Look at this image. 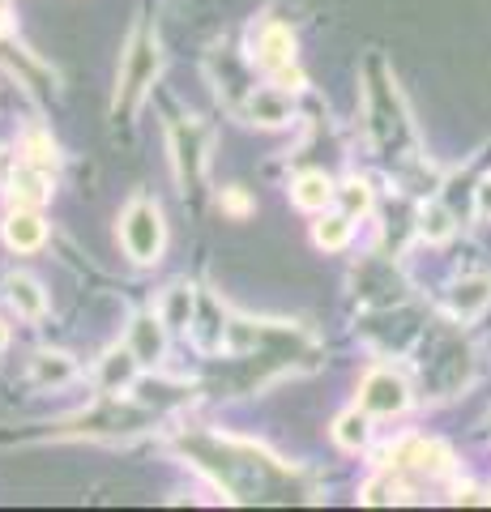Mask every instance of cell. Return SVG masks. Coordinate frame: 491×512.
I'll return each instance as SVG.
<instances>
[{
	"mask_svg": "<svg viewBox=\"0 0 491 512\" xmlns=\"http://www.w3.org/2000/svg\"><path fill=\"white\" fill-rule=\"evenodd\" d=\"M363 99H368V128L380 154L389 158H410L415 154V124L406 116V103L398 94V82L389 77L385 60H368V86H363Z\"/></svg>",
	"mask_w": 491,
	"mask_h": 512,
	"instance_id": "6da1fadb",
	"label": "cell"
},
{
	"mask_svg": "<svg viewBox=\"0 0 491 512\" xmlns=\"http://www.w3.org/2000/svg\"><path fill=\"white\" fill-rule=\"evenodd\" d=\"M158 69H163V47H158V35L150 26H137L129 47H124V60H120V77H116V120H129L133 111L146 99V90L154 86Z\"/></svg>",
	"mask_w": 491,
	"mask_h": 512,
	"instance_id": "7a4b0ae2",
	"label": "cell"
},
{
	"mask_svg": "<svg viewBox=\"0 0 491 512\" xmlns=\"http://www.w3.org/2000/svg\"><path fill=\"white\" fill-rule=\"evenodd\" d=\"M210 124L197 120V116H184L171 124L167 133V146H171V167H176V180L188 188H197L205 180V163H210Z\"/></svg>",
	"mask_w": 491,
	"mask_h": 512,
	"instance_id": "3957f363",
	"label": "cell"
},
{
	"mask_svg": "<svg viewBox=\"0 0 491 512\" xmlns=\"http://www.w3.org/2000/svg\"><path fill=\"white\" fill-rule=\"evenodd\" d=\"M120 244L137 265H154L158 256H163L167 222H163V214H158L154 201H146V197L129 201V210L120 214Z\"/></svg>",
	"mask_w": 491,
	"mask_h": 512,
	"instance_id": "277c9868",
	"label": "cell"
},
{
	"mask_svg": "<svg viewBox=\"0 0 491 512\" xmlns=\"http://www.w3.org/2000/svg\"><path fill=\"white\" fill-rule=\"evenodd\" d=\"M359 406L368 414H380V419L402 414L410 406V384L393 372V367H372L359 384Z\"/></svg>",
	"mask_w": 491,
	"mask_h": 512,
	"instance_id": "5b68a950",
	"label": "cell"
},
{
	"mask_svg": "<svg viewBox=\"0 0 491 512\" xmlns=\"http://www.w3.org/2000/svg\"><path fill=\"white\" fill-rule=\"evenodd\" d=\"M257 64L265 73H278V69H287V64H295V35L287 26H278V22H265L257 30Z\"/></svg>",
	"mask_w": 491,
	"mask_h": 512,
	"instance_id": "8992f818",
	"label": "cell"
},
{
	"mask_svg": "<svg viewBox=\"0 0 491 512\" xmlns=\"http://www.w3.org/2000/svg\"><path fill=\"white\" fill-rule=\"evenodd\" d=\"M47 197H52V175L39 171V167L18 163V171L9 175V201H13V210H39Z\"/></svg>",
	"mask_w": 491,
	"mask_h": 512,
	"instance_id": "52a82bcc",
	"label": "cell"
},
{
	"mask_svg": "<svg viewBox=\"0 0 491 512\" xmlns=\"http://www.w3.org/2000/svg\"><path fill=\"white\" fill-rule=\"evenodd\" d=\"M291 116H295V107L287 99V90H278V86H265L244 103V120L261 128H282V124H291Z\"/></svg>",
	"mask_w": 491,
	"mask_h": 512,
	"instance_id": "ba28073f",
	"label": "cell"
},
{
	"mask_svg": "<svg viewBox=\"0 0 491 512\" xmlns=\"http://www.w3.org/2000/svg\"><path fill=\"white\" fill-rule=\"evenodd\" d=\"M0 235H5V244L13 252H39L47 244V222L39 218V210H13Z\"/></svg>",
	"mask_w": 491,
	"mask_h": 512,
	"instance_id": "9c48e42d",
	"label": "cell"
},
{
	"mask_svg": "<svg viewBox=\"0 0 491 512\" xmlns=\"http://www.w3.org/2000/svg\"><path fill=\"white\" fill-rule=\"evenodd\" d=\"M129 350H133L141 363H158V359H163V350H167V325H163V316H158V312L137 316L133 325H129Z\"/></svg>",
	"mask_w": 491,
	"mask_h": 512,
	"instance_id": "30bf717a",
	"label": "cell"
},
{
	"mask_svg": "<svg viewBox=\"0 0 491 512\" xmlns=\"http://www.w3.org/2000/svg\"><path fill=\"white\" fill-rule=\"evenodd\" d=\"M291 201L299 205V210H308V214H321V210H329V205L338 201V188H334V180H329L325 171H304L291 184Z\"/></svg>",
	"mask_w": 491,
	"mask_h": 512,
	"instance_id": "8fae6325",
	"label": "cell"
},
{
	"mask_svg": "<svg viewBox=\"0 0 491 512\" xmlns=\"http://www.w3.org/2000/svg\"><path fill=\"white\" fill-rule=\"evenodd\" d=\"M137 367H141V359L133 355L129 346L124 350H107V355L99 359V389L103 393H120V389H133L137 384Z\"/></svg>",
	"mask_w": 491,
	"mask_h": 512,
	"instance_id": "7c38bea8",
	"label": "cell"
},
{
	"mask_svg": "<svg viewBox=\"0 0 491 512\" xmlns=\"http://www.w3.org/2000/svg\"><path fill=\"white\" fill-rule=\"evenodd\" d=\"M5 299H9V308L18 312L22 320H43V312H47L43 286L30 278V274H9L5 278Z\"/></svg>",
	"mask_w": 491,
	"mask_h": 512,
	"instance_id": "4fadbf2b",
	"label": "cell"
},
{
	"mask_svg": "<svg viewBox=\"0 0 491 512\" xmlns=\"http://www.w3.org/2000/svg\"><path fill=\"white\" fill-rule=\"evenodd\" d=\"M193 312H197V295L188 282H176L158 303V316H163L167 329H193Z\"/></svg>",
	"mask_w": 491,
	"mask_h": 512,
	"instance_id": "5bb4252c",
	"label": "cell"
},
{
	"mask_svg": "<svg viewBox=\"0 0 491 512\" xmlns=\"http://www.w3.org/2000/svg\"><path fill=\"white\" fill-rule=\"evenodd\" d=\"M487 303H491V278H462L453 286V295H449L453 316H462V320L479 316Z\"/></svg>",
	"mask_w": 491,
	"mask_h": 512,
	"instance_id": "9a60e30c",
	"label": "cell"
},
{
	"mask_svg": "<svg viewBox=\"0 0 491 512\" xmlns=\"http://www.w3.org/2000/svg\"><path fill=\"white\" fill-rule=\"evenodd\" d=\"M30 376H35V384L60 389V384H69L77 376V363L69 355H60V350H43V355H35V363H30Z\"/></svg>",
	"mask_w": 491,
	"mask_h": 512,
	"instance_id": "2e32d148",
	"label": "cell"
},
{
	"mask_svg": "<svg viewBox=\"0 0 491 512\" xmlns=\"http://www.w3.org/2000/svg\"><path fill=\"white\" fill-rule=\"evenodd\" d=\"M351 222H355V218H346V214H329V218H321V222H316V231H312L316 248L342 252L346 244H351Z\"/></svg>",
	"mask_w": 491,
	"mask_h": 512,
	"instance_id": "e0dca14e",
	"label": "cell"
},
{
	"mask_svg": "<svg viewBox=\"0 0 491 512\" xmlns=\"http://www.w3.org/2000/svg\"><path fill=\"white\" fill-rule=\"evenodd\" d=\"M22 163H26V167H39V171H47V175H52V171H56V163H60V154H56V141L35 128V133H30V137L22 141Z\"/></svg>",
	"mask_w": 491,
	"mask_h": 512,
	"instance_id": "ac0fdd59",
	"label": "cell"
},
{
	"mask_svg": "<svg viewBox=\"0 0 491 512\" xmlns=\"http://www.w3.org/2000/svg\"><path fill=\"white\" fill-rule=\"evenodd\" d=\"M334 440L346 448V453H359L363 444H368V410H351V414H342V419L334 423Z\"/></svg>",
	"mask_w": 491,
	"mask_h": 512,
	"instance_id": "d6986e66",
	"label": "cell"
},
{
	"mask_svg": "<svg viewBox=\"0 0 491 512\" xmlns=\"http://www.w3.org/2000/svg\"><path fill=\"white\" fill-rule=\"evenodd\" d=\"M419 231L432 239V244H445V239L457 231V222H453V214L445 210V205H427V210L419 214Z\"/></svg>",
	"mask_w": 491,
	"mask_h": 512,
	"instance_id": "ffe728a7",
	"label": "cell"
},
{
	"mask_svg": "<svg viewBox=\"0 0 491 512\" xmlns=\"http://www.w3.org/2000/svg\"><path fill=\"white\" fill-rule=\"evenodd\" d=\"M338 201H342V214H346V218L368 214V210H372V188L363 184V180H346V184L338 188Z\"/></svg>",
	"mask_w": 491,
	"mask_h": 512,
	"instance_id": "44dd1931",
	"label": "cell"
},
{
	"mask_svg": "<svg viewBox=\"0 0 491 512\" xmlns=\"http://www.w3.org/2000/svg\"><path fill=\"white\" fill-rule=\"evenodd\" d=\"M218 210H223V214H231V218H248L252 214V197H248V192L244 188H223V192H218Z\"/></svg>",
	"mask_w": 491,
	"mask_h": 512,
	"instance_id": "7402d4cb",
	"label": "cell"
},
{
	"mask_svg": "<svg viewBox=\"0 0 491 512\" xmlns=\"http://www.w3.org/2000/svg\"><path fill=\"white\" fill-rule=\"evenodd\" d=\"M479 214H483V218H491V175L479 184Z\"/></svg>",
	"mask_w": 491,
	"mask_h": 512,
	"instance_id": "603a6c76",
	"label": "cell"
},
{
	"mask_svg": "<svg viewBox=\"0 0 491 512\" xmlns=\"http://www.w3.org/2000/svg\"><path fill=\"white\" fill-rule=\"evenodd\" d=\"M5 346H9V329H5V325H0V350H5Z\"/></svg>",
	"mask_w": 491,
	"mask_h": 512,
	"instance_id": "cb8c5ba5",
	"label": "cell"
}]
</instances>
